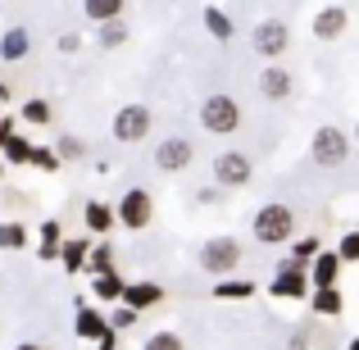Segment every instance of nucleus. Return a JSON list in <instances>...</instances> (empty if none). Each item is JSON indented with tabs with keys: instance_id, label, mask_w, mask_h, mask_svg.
Listing matches in <instances>:
<instances>
[{
	"instance_id": "obj_1",
	"label": "nucleus",
	"mask_w": 359,
	"mask_h": 350,
	"mask_svg": "<svg viewBox=\"0 0 359 350\" xmlns=\"http://www.w3.org/2000/svg\"><path fill=\"white\" fill-rule=\"evenodd\" d=\"M250 232H255V241H259V245L291 241V232H296V210H291V205H282V201L259 205V210H255V219H250Z\"/></svg>"
},
{
	"instance_id": "obj_2",
	"label": "nucleus",
	"mask_w": 359,
	"mask_h": 350,
	"mask_svg": "<svg viewBox=\"0 0 359 350\" xmlns=\"http://www.w3.org/2000/svg\"><path fill=\"white\" fill-rule=\"evenodd\" d=\"M355 141L346 137L337 123H323V128H314V137H309V159H314L318 168H341L346 155H351Z\"/></svg>"
},
{
	"instance_id": "obj_3",
	"label": "nucleus",
	"mask_w": 359,
	"mask_h": 350,
	"mask_svg": "<svg viewBox=\"0 0 359 350\" xmlns=\"http://www.w3.org/2000/svg\"><path fill=\"white\" fill-rule=\"evenodd\" d=\"M201 128L214 132V137H232L241 128V105L228 96V91H214V96L201 100Z\"/></svg>"
},
{
	"instance_id": "obj_4",
	"label": "nucleus",
	"mask_w": 359,
	"mask_h": 350,
	"mask_svg": "<svg viewBox=\"0 0 359 350\" xmlns=\"http://www.w3.org/2000/svg\"><path fill=\"white\" fill-rule=\"evenodd\" d=\"M241 241H237V236H210V241H205L201 245V255H196V260H201V269L205 273H214V278H228V273L232 269H237V264H241Z\"/></svg>"
},
{
	"instance_id": "obj_5",
	"label": "nucleus",
	"mask_w": 359,
	"mask_h": 350,
	"mask_svg": "<svg viewBox=\"0 0 359 350\" xmlns=\"http://www.w3.org/2000/svg\"><path fill=\"white\" fill-rule=\"evenodd\" d=\"M264 291H269L273 300H309V296H314V278H309L305 269H296L291 260H282L278 273H273V282Z\"/></svg>"
},
{
	"instance_id": "obj_6",
	"label": "nucleus",
	"mask_w": 359,
	"mask_h": 350,
	"mask_svg": "<svg viewBox=\"0 0 359 350\" xmlns=\"http://www.w3.org/2000/svg\"><path fill=\"white\" fill-rule=\"evenodd\" d=\"M114 214H118V228L141 232V228H150V219H155V201H150L146 187H128V191L118 196Z\"/></svg>"
},
{
	"instance_id": "obj_7",
	"label": "nucleus",
	"mask_w": 359,
	"mask_h": 350,
	"mask_svg": "<svg viewBox=\"0 0 359 350\" xmlns=\"http://www.w3.org/2000/svg\"><path fill=\"white\" fill-rule=\"evenodd\" d=\"M250 51L259 55V60L278 64L282 55L291 51V27L282 23V18H269V23H259V27L250 32Z\"/></svg>"
},
{
	"instance_id": "obj_8",
	"label": "nucleus",
	"mask_w": 359,
	"mask_h": 350,
	"mask_svg": "<svg viewBox=\"0 0 359 350\" xmlns=\"http://www.w3.org/2000/svg\"><path fill=\"white\" fill-rule=\"evenodd\" d=\"M191 159H196V146L182 137V132H173V137H164L155 146V168L159 173H187Z\"/></svg>"
},
{
	"instance_id": "obj_9",
	"label": "nucleus",
	"mask_w": 359,
	"mask_h": 350,
	"mask_svg": "<svg viewBox=\"0 0 359 350\" xmlns=\"http://www.w3.org/2000/svg\"><path fill=\"white\" fill-rule=\"evenodd\" d=\"M150 128H155V114H150L146 105H123L118 114H114V141H123V146L146 141Z\"/></svg>"
},
{
	"instance_id": "obj_10",
	"label": "nucleus",
	"mask_w": 359,
	"mask_h": 350,
	"mask_svg": "<svg viewBox=\"0 0 359 350\" xmlns=\"http://www.w3.org/2000/svg\"><path fill=\"white\" fill-rule=\"evenodd\" d=\"M214 182L219 187H245L255 177V164H250V155L245 150H223V155H214Z\"/></svg>"
},
{
	"instance_id": "obj_11",
	"label": "nucleus",
	"mask_w": 359,
	"mask_h": 350,
	"mask_svg": "<svg viewBox=\"0 0 359 350\" xmlns=\"http://www.w3.org/2000/svg\"><path fill=\"white\" fill-rule=\"evenodd\" d=\"M346 23H351V9H346V5H323L314 14V23H309V32H314L318 41H341Z\"/></svg>"
},
{
	"instance_id": "obj_12",
	"label": "nucleus",
	"mask_w": 359,
	"mask_h": 350,
	"mask_svg": "<svg viewBox=\"0 0 359 350\" xmlns=\"http://www.w3.org/2000/svg\"><path fill=\"white\" fill-rule=\"evenodd\" d=\"M291 91H296V78H291V69H282V64H269V69L259 73V96L269 100V105H282V100H291Z\"/></svg>"
},
{
	"instance_id": "obj_13",
	"label": "nucleus",
	"mask_w": 359,
	"mask_h": 350,
	"mask_svg": "<svg viewBox=\"0 0 359 350\" xmlns=\"http://www.w3.org/2000/svg\"><path fill=\"white\" fill-rule=\"evenodd\" d=\"M82 219H87V232H96V236H105V241H109L118 214H114V205H109V201H87V205H82Z\"/></svg>"
},
{
	"instance_id": "obj_14",
	"label": "nucleus",
	"mask_w": 359,
	"mask_h": 350,
	"mask_svg": "<svg viewBox=\"0 0 359 350\" xmlns=\"http://www.w3.org/2000/svg\"><path fill=\"white\" fill-rule=\"evenodd\" d=\"M73 332H78L82 342H105L114 328H109V318H105V314H96L91 305H82V309H78V318H73Z\"/></svg>"
},
{
	"instance_id": "obj_15",
	"label": "nucleus",
	"mask_w": 359,
	"mask_h": 350,
	"mask_svg": "<svg viewBox=\"0 0 359 350\" xmlns=\"http://www.w3.org/2000/svg\"><path fill=\"white\" fill-rule=\"evenodd\" d=\"M27 51H32V32H27V27H5V32H0V64L27 60Z\"/></svg>"
},
{
	"instance_id": "obj_16",
	"label": "nucleus",
	"mask_w": 359,
	"mask_h": 350,
	"mask_svg": "<svg viewBox=\"0 0 359 350\" xmlns=\"http://www.w3.org/2000/svg\"><path fill=\"white\" fill-rule=\"evenodd\" d=\"M159 300H164V287H159V282H128V291H123V305L128 309H155Z\"/></svg>"
},
{
	"instance_id": "obj_17",
	"label": "nucleus",
	"mask_w": 359,
	"mask_h": 350,
	"mask_svg": "<svg viewBox=\"0 0 359 350\" xmlns=\"http://www.w3.org/2000/svg\"><path fill=\"white\" fill-rule=\"evenodd\" d=\"M201 23H205V32H210L214 41H232V36H237L232 14H228V9H219V5H205L201 9Z\"/></svg>"
},
{
	"instance_id": "obj_18",
	"label": "nucleus",
	"mask_w": 359,
	"mask_h": 350,
	"mask_svg": "<svg viewBox=\"0 0 359 350\" xmlns=\"http://www.w3.org/2000/svg\"><path fill=\"white\" fill-rule=\"evenodd\" d=\"M309 278H314V287H337V278H341V255L323 250L314 264H309Z\"/></svg>"
},
{
	"instance_id": "obj_19",
	"label": "nucleus",
	"mask_w": 359,
	"mask_h": 350,
	"mask_svg": "<svg viewBox=\"0 0 359 350\" xmlns=\"http://www.w3.org/2000/svg\"><path fill=\"white\" fill-rule=\"evenodd\" d=\"M123 9H128L123 0H87V5H82V14H87L91 23L105 27V23H123Z\"/></svg>"
},
{
	"instance_id": "obj_20",
	"label": "nucleus",
	"mask_w": 359,
	"mask_h": 350,
	"mask_svg": "<svg viewBox=\"0 0 359 350\" xmlns=\"http://www.w3.org/2000/svg\"><path fill=\"white\" fill-rule=\"evenodd\" d=\"M309 309H314V314H323V318H337L346 309V300H341V291H337V287H314Z\"/></svg>"
},
{
	"instance_id": "obj_21",
	"label": "nucleus",
	"mask_w": 359,
	"mask_h": 350,
	"mask_svg": "<svg viewBox=\"0 0 359 350\" xmlns=\"http://www.w3.org/2000/svg\"><path fill=\"white\" fill-rule=\"evenodd\" d=\"M87 260H91V241H87V236H73V241H64V250H60V264H64L69 273L87 269Z\"/></svg>"
},
{
	"instance_id": "obj_22",
	"label": "nucleus",
	"mask_w": 359,
	"mask_h": 350,
	"mask_svg": "<svg viewBox=\"0 0 359 350\" xmlns=\"http://www.w3.org/2000/svg\"><path fill=\"white\" fill-rule=\"evenodd\" d=\"M123 291H128V282L118 278V269L105 273V278H91V296H96V300H109V305L118 300V305H123Z\"/></svg>"
},
{
	"instance_id": "obj_23",
	"label": "nucleus",
	"mask_w": 359,
	"mask_h": 350,
	"mask_svg": "<svg viewBox=\"0 0 359 350\" xmlns=\"http://www.w3.org/2000/svg\"><path fill=\"white\" fill-rule=\"evenodd\" d=\"M255 296V282L250 278H223L214 282V300H250Z\"/></svg>"
},
{
	"instance_id": "obj_24",
	"label": "nucleus",
	"mask_w": 359,
	"mask_h": 350,
	"mask_svg": "<svg viewBox=\"0 0 359 350\" xmlns=\"http://www.w3.org/2000/svg\"><path fill=\"white\" fill-rule=\"evenodd\" d=\"M87 273H91V278H105V273H114V241H96V245H91Z\"/></svg>"
},
{
	"instance_id": "obj_25",
	"label": "nucleus",
	"mask_w": 359,
	"mask_h": 350,
	"mask_svg": "<svg viewBox=\"0 0 359 350\" xmlns=\"http://www.w3.org/2000/svg\"><path fill=\"white\" fill-rule=\"evenodd\" d=\"M60 250H64L60 223H55V219H46V223H41V245H36V255H41V260H60Z\"/></svg>"
},
{
	"instance_id": "obj_26",
	"label": "nucleus",
	"mask_w": 359,
	"mask_h": 350,
	"mask_svg": "<svg viewBox=\"0 0 359 350\" xmlns=\"http://www.w3.org/2000/svg\"><path fill=\"white\" fill-rule=\"evenodd\" d=\"M18 119H23V123H32V128H46V123L55 119V109H50V100L32 96V100H23V109H18Z\"/></svg>"
},
{
	"instance_id": "obj_27",
	"label": "nucleus",
	"mask_w": 359,
	"mask_h": 350,
	"mask_svg": "<svg viewBox=\"0 0 359 350\" xmlns=\"http://www.w3.org/2000/svg\"><path fill=\"white\" fill-rule=\"evenodd\" d=\"M318 255H323V241H318V236H300V241H291V264H296V269L314 264Z\"/></svg>"
},
{
	"instance_id": "obj_28",
	"label": "nucleus",
	"mask_w": 359,
	"mask_h": 350,
	"mask_svg": "<svg viewBox=\"0 0 359 350\" xmlns=\"http://www.w3.org/2000/svg\"><path fill=\"white\" fill-rule=\"evenodd\" d=\"M32 155H36V146L14 132V137L5 141V155H0V159H5V164H32Z\"/></svg>"
},
{
	"instance_id": "obj_29",
	"label": "nucleus",
	"mask_w": 359,
	"mask_h": 350,
	"mask_svg": "<svg viewBox=\"0 0 359 350\" xmlns=\"http://www.w3.org/2000/svg\"><path fill=\"white\" fill-rule=\"evenodd\" d=\"M23 245H27L23 223H0V250H23Z\"/></svg>"
},
{
	"instance_id": "obj_30",
	"label": "nucleus",
	"mask_w": 359,
	"mask_h": 350,
	"mask_svg": "<svg viewBox=\"0 0 359 350\" xmlns=\"http://www.w3.org/2000/svg\"><path fill=\"white\" fill-rule=\"evenodd\" d=\"M141 350H187V342H182V332H168L164 328V332H150Z\"/></svg>"
},
{
	"instance_id": "obj_31",
	"label": "nucleus",
	"mask_w": 359,
	"mask_h": 350,
	"mask_svg": "<svg viewBox=\"0 0 359 350\" xmlns=\"http://www.w3.org/2000/svg\"><path fill=\"white\" fill-rule=\"evenodd\" d=\"M55 155H60V164H64V159H82V155H87V141L60 137V141H55Z\"/></svg>"
},
{
	"instance_id": "obj_32",
	"label": "nucleus",
	"mask_w": 359,
	"mask_h": 350,
	"mask_svg": "<svg viewBox=\"0 0 359 350\" xmlns=\"http://www.w3.org/2000/svg\"><path fill=\"white\" fill-rule=\"evenodd\" d=\"M96 41L105 46V51H114V46H123V41H128V27H123V23H105V27L96 32Z\"/></svg>"
},
{
	"instance_id": "obj_33",
	"label": "nucleus",
	"mask_w": 359,
	"mask_h": 350,
	"mask_svg": "<svg viewBox=\"0 0 359 350\" xmlns=\"http://www.w3.org/2000/svg\"><path fill=\"white\" fill-rule=\"evenodd\" d=\"M337 255H341V264H359V232H346L337 241Z\"/></svg>"
},
{
	"instance_id": "obj_34",
	"label": "nucleus",
	"mask_w": 359,
	"mask_h": 350,
	"mask_svg": "<svg viewBox=\"0 0 359 350\" xmlns=\"http://www.w3.org/2000/svg\"><path fill=\"white\" fill-rule=\"evenodd\" d=\"M137 309H128V305H114V314H109V328H114V332H123V328H132L137 323Z\"/></svg>"
},
{
	"instance_id": "obj_35",
	"label": "nucleus",
	"mask_w": 359,
	"mask_h": 350,
	"mask_svg": "<svg viewBox=\"0 0 359 350\" xmlns=\"http://www.w3.org/2000/svg\"><path fill=\"white\" fill-rule=\"evenodd\" d=\"M32 164H36V168H46V173H55V168H60V155H55V146H36Z\"/></svg>"
},
{
	"instance_id": "obj_36",
	"label": "nucleus",
	"mask_w": 359,
	"mask_h": 350,
	"mask_svg": "<svg viewBox=\"0 0 359 350\" xmlns=\"http://www.w3.org/2000/svg\"><path fill=\"white\" fill-rule=\"evenodd\" d=\"M78 46H82V36H78V32H64V36H60V51H64V55H73Z\"/></svg>"
},
{
	"instance_id": "obj_37",
	"label": "nucleus",
	"mask_w": 359,
	"mask_h": 350,
	"mask_svg": "<svg viewBox=\"0 0 359 350\" xmlns=\"http://www.w3.org/2000/svg\"><path fill=\"white\" fill-rule=\"evenodd\" d=\"M91 350H118V332H109L105 342H96V346H91Z\"/></svg>"
},
{
	"instance_id": "obj_38",
	"label": "nucleus",
	"mask_w": 359,
	"mask_h": 350,
	"mask_svg": "<svg viewBox=\"0 0 359 350\" xmlns=\"http://www.w3.org/2000/svg\"><path fill=\"white\" fill-rule=\"evenodd\" d=\"M14 350H46V346H36V342H18Z\"/></svg>"
},
{
	"instance_id": "obj_39",
	"label": "nucleus",
	"mask_w": 359,
	"mask_h": 350,
	"mask_svg": "<svg viewBox=\"0 0 359 350\" xmlns=\"http://www.w3.org/2000/svg\"><path fill=\"white\" fill-rule=\"evenodd\" d=\"M0 100H9V87H5V82H0Z\"/></svg>"
},
{
	"instance_id": "obj_40",
	"label": "nucleus",
	"mask_w": 359,
	"mask_h": 350,
	"mask_svg": "<svg viewBox=\"0 0 359 350\" xmlns=\"http://www.w3.org/2000/svg\"><path fill=\"white\" fill-rule=\"evenodd\" d=\"M346 350H359V337H355V342H351V346H346Z\"/></svg>"
},
{
	"instance_id": "obj_41",
	"label": "nucleus",
	"mask_w": 359,
	"mask_h": 350,
	"mask_svg": "<svg viewBox=\"0 0 359 350\" xmlns=\"http://www.w3.org/2000/svg\"><path fill=\"white\" fill-rule=\"evenodd\" d=\"M355 146H359V123H355Z\"/></svg>"
},
{
	"instance_id": "obj_42",
	"label": "nucleus",
	"mask_w": 359,
	"mask_h": 350,
	"mask_svg": "<svg viewBox=\"0 0 359 350\" xmlns=\"http://www.w3.org/2000/svg\"><path fill=\"white\" fill-rule=\"evenodd\" d=\"M0 177H5V159H0Z\"/></svg>"
}]
</instances>
